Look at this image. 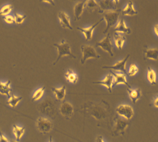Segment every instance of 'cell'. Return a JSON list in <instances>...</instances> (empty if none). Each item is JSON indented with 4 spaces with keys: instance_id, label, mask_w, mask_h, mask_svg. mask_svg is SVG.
<instances>
[{
    "instance_id": "6da1fadb",
    "label": "cell",
    "mask_w": 158,
    "mask_h": 142,
    "mask_svg": "<svg viewBox=\"0 0 158 142\" xmlns=\"http://www.w3.org/2000/svg\"><path fill=\"white\" fill-rule=\"evenodd\" d=\"M103 17V19L106 22V27L104 30V33L108 32V31L112 27L114 26L119 19L120 11L119 10L105 11L100 13Z\"/></svg>"
},
{
    "instance_id": "7a4b0ae2",
    "label": "cell",
    "mask_w": 158,
    "mask_h": 142,
    "mask_svg": "<svg viewBox=\"0 0 158 142\" xmlns=\"http://www.w3.org/2000/svg\"><path fill=\"white\" fill-rule=\"evenodd\" d=\"M54 46L56 48L58 52L57 59H56V61L54 63V65L56 64V63H57L60 58H62L63 56H70L74 59L77 58L75 56L73 55V53L71 52V46H70L69 44L67 41H65L64 40H63L60 43L54 44Z\"/></svg>"
},
{
    "instance_id": "3957f363",
    "label": "cell",
    "mask_w": 158,
    "mask_h": 142,
    "mask_svg": "<svg viewBox=\"0 0 158 142\" xmlns=\"http://www.w3.org/2000/svg\"><path fill=\"white\" fill-rule=\"evenodd\" d=\"M82 56L81 59V63L83 65L88 59H100L101 56L98 54L95 48L89 45H83L81 47Z\"/></svg>"
},
{
    "instance_id": "277c9868",
    "label": "cell",
    "mask_w": 158,
    "mask_h": 142,
    "mask_svg": "<svg viewBox=\"0 0 158 142\" xmlns=\"http://www.w3.org/2000/svg\"><path fill=\"white\" fill-rule=\"evenodd\" d=\"M116 113L119 115L120 116L127 119V120H130V119L134 116V109L130 105H120L116 108Z\"/></svg>"
},
{
    "instance_id": "5b68a950",
    "label": "cell",
    "mask_w": 158,
    "mask_h": 142,
    "mask_svg": "<svg viewBox=\"0 0 158 142\" xmlns=\"http://www.w3.org/2000/svg\"><path fill=\"white\" fill-rule=\"evenodd\" d=\"M37 128L39 132L43 134H47L52 129V122L47 118H39L37 120Z\"/></svg>"
},
{
    "instance_id": "8992f818",
    "label": "cell",
    "mask_w": 158,
    "mask_h": 142,
    "mask_svg": "<svg viewBox=\"0 0 158 142\" xmlns=\"http://www.w3.org/2000/svg\"><path fill=\"white\" fill-rule=\"evenodd\" d=\"M96 46L100 47L104 51L107 52L111 56H114L112 51V45L110 41V34L108 33L106 37H104L101 41L96 43Z\"/></svg>"
},
{
    "instance_id": "52a82bcc",
    "label": "cell",
    "mask_w": 158,
    "mask_h": 142,
    "mask_svg": "<svg viewBox=\"0 0 158 142\" xmlns=\"http://www.w3.org/2000/svg\"><path fill=\"white\" fill-rule=\"evenodd\" d=\"M128 126V122L124 118H117L115 119L114 133L116 135H121L124 133L125 130Z\"/></svg>"
},
{
    "instance_id": "ba28073f",
    "label": "cell",
    "mask_w": 158,
    "mask_h": 142,
    "mask_svg": "<svg viewBox=\"0 0 158 142\" xmlns=\"http://www.w3.org/2000/svg\"><path fill=\"white\" fill-rule=\"evenodd\" d=\"M60 113L65 118H71L74 113V108L73 105L69 102H63L59 107Z\"/></svg>"
},
{
    "instance_id": "9c48e42d",
    "label": "cell",
    "mask_w": 158,
    "mask_h": 142,
    "mask_svg": "<svg viewBox=\"0 0 158 142\" xmlns=\"http://www.w3.org/2000/svg\"><path fill=\"white\" fill-rule=\"evenodd\" d=\"M129 57H130V55H128L124 59L117 62V63L114 65L108 66H104V67H102V68L112 69V70H116V71H120V72L124 73V74H128L127 73V70H126V64L127 61L128 60Z\"/></svg>"
},
{
    "instance_id": "30bf717a",
    "label": "cell",
    "mask_w": 158,
    "mask_h": 142,
    "mask_svg": "<svg viewBox=\"0 0 158 142\" xmlns=\"http://www.w3.org/2000/svg\"><path fill=\"white\" fill-rule=\"evenodd\" d=\"M103 20H104L103 18H101L98 22H96V23H94L93 25H91L90 27H87V28L77 27V29L80 31H81L82 33H84L86 41H90V40H91L92 38H93L94 29H95L96 27L97 26L99 23H100Z\"/></svg>"
},
{
    "instance_id": "8fae6325",
    "label": "cell",
    "mask_w": 158,
    "mask_h": 142,
    "mask_svg": "<svg viewBox=\"0 0 158 142\" xmlns=\"http://www.w3.org/2000/svg\"><path fill=\"white\" fill-rule=\"evenodd\" d=\"M119 2V1H100L98 2V6L100 8V13L103 12L105 11L110 10H116V4Z\"/></svg>"
},
{
    "instance_id": "7c38bea8",
    "label": "cell",
    "mask_w": 158,
    "mask_h": 142,
    "mask_svg": "<svg viewBox=\"0 0 158 142\" xmlns=\"http://www.w3.org/2000/svg\"><path fill=\"white\" fill-rule=\"evenodd\" d=\"M60 23L63 28H67L69 29L73 30V27L70 21V17L64 11H60L58 14Z\"/></svg>"
},
{
    "instance_id": "4fadbf2b",
    "label": "cell",
    "mask_w": 158,
    "mask_h": 142,
    "mask_svg": "<svg viewBox=\"0 0 158 142\" xmlns=\"http://www.w3.org/2000/svg\"><path fill=\"white\" fill-rule=\"evenodd\" d=\"M114 78L112 76V75L110 73L107 74V76L105 77L102 81H97V82H94V84H101V85H103L104 86H106L109 92H112V86L114 84Z\"/></svg>"
},
{
    "instance_id": "5bb4252c",
    "label": "cell",
    "mask_w": 158,
    "mask_h": 142,
    "mask_svg": "<svg viewBox=\"0 0 158 142\" xmlns=\"http://www.w3.org/2000/svg\"><path fill=\"white\" fill-rule=\"evenodd\" d=\"M110 74L114 77V84H115V85H118V84H123L128 87V88H131L130 86L128 84V82H127L126 77L124 74L116 73L112 72V71H111Z\"/></svg>"
},
{
    "instance_id": "9a60e30c",
    "label": "cell",
    "mask_w": 158,
    "mask_h": 142,
    "mask_svg": "<svg viewBox=\"0 0 158 142\" xmlns=\"http://www.w3.org/2000/svg\"><path fill=\"white\" fill-rule=\"evenodd\" d=\"M114 31L116 33H124V34H130L131 33V30L129 27L126 25L123 17L118 21V24L114 27Z\"/></svg>"
},
{
    "instance_id": "2e32d148",
    "label": "cell",
    "mask_w": 158,
    "mask_h": 142,
    "mask_svg": "<svg viewBox=\"0 0 158 142\" xmlns=\"http://www.w3.org/2000/svg\"><path fill=\"white\" fill-rule=\"evenodd\" d=\"M122 16H134L135 15L138 14V11L135 10L133 5V2L129 1L127 3V6L124 9H123L122 11Z\"/></svg>"
},
{
    "instance_id": "e0dca14e",
    "label": "cell",
    "mask_w": 158,
    "mask_h": 142,
    "mask_svg": "<svg viewBox=\"0 0 158 142\" xmlns=\"http://www.w3.org/2000/svg\"><path fill=\"white\" fill-rule=\"evenodd\" d=\"M145 58L153 61H158V48H146L144 50Z\"/></svg>"
},
{
    "instance_id": "ac0fdd59",
    "label": "cell",
    "mask_w": 158,
    "mask_h": 142,
    "mask_svg": "<svg viewBox=\"0 0 158 142\" xmlns=\"http://www.w3.org/2000/svg\"><path fill=\"white\" fill-rule=\"evenodd\" d=\"M85 7V2H79L77 3L74 7V13L77 19L81 18Z\"/></svg>"
},
{
    "instance_id": "d6986e66",
    "label": "cell",
    "mask_w": 158,
    "mask_h": 142,
    "mask_svg": "<svg viewBox=\"0 0 158 142\" xmlns=\"http://www.w3.org/2000/svg\"><path fill=\"white\" fill-rule=\"evenodd\" d=\"M129 96L131 100L132 101L133 103H136L137 102L140 98L142 96V91L138 88V89H131V88H128V89Z\"/></svg>"
},
{
    "instance_id": "ffe728a7",
    "label": "cell",
    "mask_w": 158,
    "mask_h": 142,
    "mask_svg": "<svg viewBox=\"0 0 158 142\" xmlns=\"http://www.w3.org/2000/svg\"><path fill=\"white\" fill-rule=\"evenodd\" d=\"M52 91L55 95L56 98L59 100H63L66 96V87L64 86L60 88H52Z\"/></svg>"
},
{
    "instance_id": "44dd1931",
    "label": "cell",
    "mask_w": 158,
    "mask_h": 142,
    "mask_svg": "<svg viewBox=\"0 0 158 142\" xmlns=\"http://www.w3.org/2000/svg\"><path fill=\"white\" fill-rule=\"evenodd\" d=\"M10 81H7L6 82H0V94L5 95L10 97V94L11 92V88H10Z\"/></svg>"
},
{
    "instance_id": "7402d4cb",
    "label": "cell",
    "mask_w": 158,
    "mask_h": 142,
    "mask_svg": "<svg viewBox=\"0 0 158 142\" xmlns=\"http://www.w3.org/2000/svg\"><path fill=\"white\" fill-rule=\"evenodd\" d=\"M114 38L115 44L118 49L122 50V48L124 45V43L126 41V37L124 35H122L119 33H115L114 35Z\"/></svg>"
},
{
    "instance_id": "603a6c76",
    "label": "cell",
    "mask_w": 158,
    "mask_h": 142,
    "mask_svg": "<svg viewBox=\"0 0 158 142\" xmlns=\"http://www.w3.org/2000/svg\"><path fill=\"white\" fill-rule=\"evenodd\" d=\"M65 78L67 79V81H69V82H71L72 84L77 83L78 80V75L75 73H74L71 70H69L66 73Z\"/></svg>"
},
{
    "instance_id": "cb8c5ba5",
    "label": "cell",
    "mask_w": 158,
    "mask_h": 142,
    "mask_svg": "<svg viewBox=\"0 0 158 142\" xmlns=\"http://www.w3.org/2000/svg\"><path fill=\"white\" fill-rule=\"evenodd\" d=\"M13 132H14V136L15 137L16 141H19L23 136L25 133V128L23 127H18L16 125H14L13 128Z\"/></svg>"
},
{
    "instance_id": "d4e9b609",
    "label": "cell",
    "mask_w": 158,
    "mask_h": 142,
    "mask_svg": "<svg viewBox=\"0 0 158 142\" xmlns=\"http://www.w3.org/2000/svg\"><path fill=\"white\" fill-rule=\"evenodd\" d=\"M22 100V97H17L14 94H12L10 98L7 102V104L9 106H10L12 108H15L17 106L21 100Z\"/></svg>"
},
{
    "instance_id": "484cf974",
    "label": "cell",
    "mask_w": 158,
    "mask_h": 142,
    "mask_svg": "<svg viewBox=\"0 0 158 142\" xmlns=\"http://www.w3.org/2000/svg\"><path fill=\"white\" fill-rule=\"evenodd\" d=\"M156 74L154 70L150 67H148V79L152 85H156Z\"/></svg>"
},
{
    "instance_id": "4316f807",
    "label": "cell",
    "mask_w": 158,
    "mask_h": 142,
    "mask_svg": "<svg viewBox=\"0 0 158 142\" xmlns=\"http://www.w3.org/2000/svg\"><path fill=\"white\" fill-rule=\"evenodd\" d=\"M85 7L89 11H93L96 10L99 6L98 2L93 1V0H90V1H85Z\"/></svg>"
},
{
    "instance_id": "83f0119b",
    "label": "cell",
    "mask_w": 158,
    "mask_h": 142,
    "mask_svg": "<svg viewBox=\"0 0 158 142\" xmlns=\"http://www.w3.org/2000/svg\"><path fill=\"white\" fill-rule=\"evenodd\" d=\"M45 90V86H43L40 88H39L38 90H37L32 96V101L35 102V101H37L39 100H40L42 98V96H43Z\"/></svg>"
},
{
    "instance_id": "f1b7e54d",
    "label": "cell",
    "mask_w": 158,
    "mask_h": 142,
    "mask_svg": "<svg viewBox=\"0 0 158 142\" xmlns=\"http://www.w3.org/2000/svg\"><path fill=\"white\" fill-rule=\"evenodd\" d=\"M13 10V7L11 5H6L3 6L1 10H0V15L7 16Z\"/></svg>"
},
{
    "instance_id": "f546056e",
    "label": "cell",
    "mask_w": 158,
    "mask_h": 142,
    "mask_svg": "<svg viewBox=\"0 0 158 142\" xmlns=\"http://www.w3.org/2000/svg\"><path fill=\"white\" fill-rule=\"evenodd\" d=\"M138 72V66L133 64V65H131L130 68H129V70L128 71V74L129 75V76L130 77H134L135 76V74H137V73Z\"/></svg>"
},
{
    "instance_id": "4dcf8cb0",
    "label": "cell",
    "mask_w": 158,
    "mask_h": 142,
    "mask_svg": "<svg viewBox=\"0 0 158 142\" xmlns=\"http://www.w3.org/2000/svg\"><path fill=\"white\" fill-rule=\"evenodd\" d=\"M26 15H23L19 14V13H15V22L17 24H21L23 23V21H25V19H26Z\"/></svg>"
},
{
    "instance_id": "1f68e13d",
    "label": "cell",
    "mask_w": 158,
    "mask_h": 142,
    "mask_svg": "<svg viewBox=\"0 0 158 142\" xmlns=\"http://www.w3.org/2000/svg\"><path fill=\"white\" fill-rule=\"evenodd\" d=\"M4 20H5V21L7 23H9V24H11V23H15V18L14 17L11 16V15L5 16V17H4Z\"/></svg>"
},
{
    "instance_id": "d6a6232c",
    "label": "cell",
    "mask_w": 158,
    "mask_h": 142,
    "mask_svg": "<svg viewBox=\"0 0 158 142\" xmlns=\"http://www.w3.org/2000/svg\"><path fill=\"white\" fill-rule=\"evenodd\" d=\"M0 142H9L6 137L2 134L1 130H0Z\"/></svg>"
},
{
    "instance_id": "836d02e7",
    "label": "cell",
    "mask_w": 158,
    "mask_h": 142,
    "mask_svg": "<svg viewBox=\"0 0 158 142\" xmlns=\"http://www.w3.org/2000/svg\"><path fill=\"white\" fill-rule=\"evenodd\" d=\"M96 142H104L102 136H98L96 140Z\"/></svg>"
},
{
    "instance_id": "e575fe53",
    "label": "cell",
    "mask_w": 158,
    "mask_h": 142,
    "mask_svg": "<svg viewBox=\"0 0 158 142\" xmlns=\"http://www.w3.org/2000/svg\"><path fill=\"white\" fill-rule=\"evenodd\" d=\"M153 106H154L156 108H158V97L154 100V102H153Z\"/></svg>"
},
{
    "instance_id": "d590c367",
    "label": "cell",
    "mask_w": 158,
    "mask_h": 142,
    "mask_svg": "<svg viewBox=\"0 0 158 142\" xmlns=\"http://www.w3.org/2000/svg\"><path fill=\"white\" fill-rule=\"evenodd\" d=\"M154 31H155V33L157 35V36L158 37V24L155 25L154 26Z\"/></svg>"
},
{
    "instance_id": "8d00e7d4",
    "label": "cell",
    "mask_w": 158,
    "mask_h": 142,
    "mask_svg": "<svg viewBox=\"0 0 158 142\" xmlns=\"http://www.w3.org/2000/svg\"><path fill=\"white\" fill-rule=\"evenodd\" d=\"M43 2H45V3H51L52 5V4H54V3H55L54 1H43Z\"/></svg>"
},
{
    "instance_id": "74e56055",
    "label": "cell",
    "mask_w": 158,
    "mask_h": 142,
    "mask_svg": "<svg viewBox=\"0 0 158 142\" xmlns=\"http://www.w3.org/2000/svg\"><path fill=\"white\" fill-rule=\"evenodd\" d=\"M49 142H52V137L51 136H50V138H49Z\"/></svg>"
},
{
    "instance_id": "f35d334b",
    "label": "cell",
    "mask_w": 158,
    "mask_h": 142,
    "mask_svg": "<svg viewBox=\"0 0 158 142\" xmlns=\"http://www.w3.org/2000/svg\"><path fill=\"white\" fill-rule=\"evenodd\" d=\"M10 142H17V141H15V140H11Z\"/></svg>"
}]
</instances>
